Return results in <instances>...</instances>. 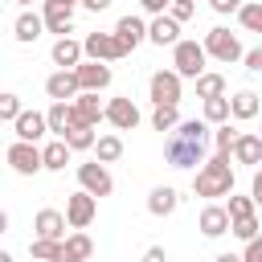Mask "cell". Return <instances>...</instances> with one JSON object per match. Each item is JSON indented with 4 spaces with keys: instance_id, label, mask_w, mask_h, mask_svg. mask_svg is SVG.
Wrapping results in <instances>:
<instances>
[{
    "instance_id": "cell-1",
    "label": "cell",
    "mask_w": 262,
    "mask_h": 262,
    "mask_svg": "<svg viewBox=\"0 0 262 262\" xmlns=\"http://www.w3.org/2000/svg\"><path fill=\"white\" fill-rule=\"evenodd\" d=\"M205 139H209V123L205 119H180L164 139V164L168 168L205 164Z\"/></svg>"
},
{
    "instance_id": "cell-8",
    "label": "cell",
    "mask_w": 262,
    "mask_h": 262,
    "mask_svg": "<svg viewBox=\"0 0 262 262\" xmlns=\"http://www.w3.org/2000/svg\"><path fill=\"white\" fill-rule=\"evenodd\" d=\"M74 78H78V90H86V94H98V90H106L111 86V66L106 61H78L74 66Z\"/></svg>"
},
{
    "instance_id": "cell-41",
    "label": "cell",
    "mask_w": 262,
    "mask_h": 262,
    "mask_svg": "<svg viewBox=\"0 0 262 262\" xmlns=\"http://www.w3.org/2000/svg\"><path fill=\"white\" fill-rule=\"evenodd\" d=\"M242 61H246V70H250V74H262V49H246V53H242Z\"/></svg>"
},
{
    "instance_id": "cell-51",
    "label": "cell",
    "mask_w": 262,
    "mask_h": 262,
    "mask_svg": "<svg viewBox=\"0 0 262 262\" xmlns=\"http://www.w3.org/2000/svg\"><path fill=\"white\" fill-rule=\"evenodd\" d=\"M61 4H78V0H61Z\"/></svg>"
},
{
    "instance_id": "cell-30",
    "label": "cell",
    "mask_w": 262,
    "mask_h": 262,
    "mask_svg": "<svg viewBox=\"0 0 262 262\" xmlns=\"http://www.w3.org/2000/svg\"><path fill=\"white\" fill-rule=\"evenodd\" d=\"M94 156H98V164H115L123 156V139L119 135H98L94 139Z\"/></svg>"
},
{
    "instance_id": "cell-12",
    "label": "cell",
    "mask_w": 262,
    "mask_h": 262,
    "mask_svg": "<svg viewBox=\"0 0 262 262\" xmlns=\"http://www.w3.org/2000/svg\"><path fill=\"white\" fill-rule=\"evenodd\" d=\"M41 20H45V33L70 37V33H74V4H61V0H45V8H41Z\"/></svg>"
},
{
    "instance_id": "cell-18",
    "label": "cell",
    "mask_w": 262,
    "mask_h": 262,
    "mask_svg": "<svg viewBox=\"0 0 262 262\" xmlns=\"http://www.w3.org/2000/svg\"><path fill=\"white\" fill-rule=\"evenodd\" d=\"M70 106H74V123H86V127H98V123H102V102H98V94H86V90H82Z\"/></svg>"
},
{
    "instance_id": "cell-16",
    "label": "cell",
    "mask_w": 262,
    "mask_h": 262,
    "mask_svg": "<svg viewBox=\"0 0 262 262\" xmlns=\"http://www.w3.org/2000/svg\"><path fill=\"white\" fill-rule=\"evenodd\" d=\"M229 156H233L237 164H250V168H258V164H262V139H258V135H246V131H237V139H233Z\"/></svg>"
},
{
    "instance_id": "cell-11",
    "label": "cell",
    "mask_w": 262,
    "mask_h": 262,
    "mask_svg": "<svg viewBox=\"0 0 262 262\" xmlns=\"http://www.w3.org/2000/svg\"><path fill=\"white\" fill-rule=\"evenodd\" d=\"M94 213H98V201H94L90 192L66 196V225H70V229H86V225L94 221Z\"/></svg>"
},
{
    "instance_id": "cell-54",
    "label": "cell",
    "mask_w": 262,
    "mask_h": 262,
    "mask_svg": "<svg viewBox=\"0 0 262 262\" xmlns=\"http://www.w3.org/2000/svg\"><path fill=\"white\" fill-rule=\"evenodd\" d=\"M192 4H196V0H192Z\"/></svg>"
},
{
    "instance_id": "cell-48",
    "label": "cell",
    "mask_w": 262,
    "mask_h": 262,
    "mask_svg": "<svg viewBox=\"0 0 262 262\" xmlns=\"http://www.w3.org/2000/svg\"><path fill=\"white\" fill-rule=\"evenodd\" d=\"M0 233H8V213L0 209Z\"/></svg>"
},
{
    "instance_id": "cell-14",
    "label": "cell",
    "mask_w": 262,
    "mask_h": 262,
    "mask_svg": "<svg viewBox=\"0 0 262 262\" xmlns=\"http://www.w3.org/2000/svg\"><path fill=\"white\" fill-rule=\"evenodd\" d=\"M45 94H49L53 102H74V98L82 94L74 70H57V74H49V78H45Z\"/></svg>"
},
{
    "instance_id": "cell-39",
    "label": "cell",
    "mask_w": 262,
    "mask_h": 262,
    "mask_svg": "<svg viewBox=\"0 0 262 262\" xmlns=\"http://www.w3.org/2000/svg\"><path fill=\"white\" fill-rule=\"evenodd\" d=\"M233 139H237V131H233L229 123H221V127L213 131V143H217V151H225V156H229V147H233Z\"/></svg>"
},
{
    "instance_id": "cell-4",
    "label": "cell",
    "mask_w": 262,
    "mask_h": 262,
    "mask_svg": "<svg viewBox=\"0 0 262 262\" xmlns=\"http://www.w3.org/2000/svg\"><path fill=\"white\" fill-rule=\"evenodd\" d=\"M172 70L180 74V78H201L205 74V49H201V41H176L172 45Z\"/></svg>"
},
{
    "instance_id": "cell-42",
    "label": "cell",
    "mask_w": 262,
    "mask_h": 262,
    "mask_svg": "<svg viewBox=\"0 0 262 262\" xmlns=\"http://www.w3.org/2000/svg\"><path fill=\"white\" fill-rule=\"evenodd\" d=\"M209 8L225 16V12H237V8H242V0H209Z\"/></svg>"
},
{
    "instance_id": "cell-46",
    "label": "cell",
    "mask_w": 262,
    "mask_h": 262,
    "mask_svg": "<svg viewBox=\"0 0 262 262\" xmlns=\"http://www.w3.org/2000/svg\"><path fill=\"white\" fill-rule=\"evenodd\" d=\"M86 12H102V8H111V0H78Z\"/></svg>"
},
{
    "instance_id": "cell-27",
    "label": "cell",
    "mask_w": 262,
    "mask_h": 262,
    "mask_svg": "<svg viewBox=\"0 0 262 262\" xmlns=\"http://www.w3.org/2000/svg\"><path fill=\"white\" fill-rule=\"evenodd\" d=\"M66 164H70V147H66L61 139H53V143L41 147V168H49V172H66Z\"/></svg>"
},
{
    "instance_id": "cell-23",
    "label": "cell",
    "mask_w": 262,
    "mask_h": 262,
    "mask_svg": "<svg viewBox=\"0 0 262 262\" xmlns=\"http://www.w3.org/2000/svg\"><path fill=\"white\" fill-rule=\"evenodd\" d=\"M49 57H53L61 70H74V66L82 61V41H74V37H57L53 49H49Z\"/></svg>"
},
{
    "instance_id": "cell-45",
    "label": "cell",
    "mask_w": 262,
    "mask_h": 262,
    "mask_svg": "<svg viewBox=\"0 0 262 262\" xmlns=\"http://www.w3.org/2000/svg\"><path fill=\"white\" fill-rule=\"evenodd\" d=\"M250 201H254V209L262 205V168L254 172V188H250Z\"/></svg>"
},
{
    "instance_id": "cell-43",
    "label": "cell",
    "mask_w": 262,
    "mask_h": 262,
    "mask_svg": "<svg viewBox=\"0 0 262 262\" xmlns=\"http://www.w3.org/2000/svg\"><path fill=\"white\" fill-rule=\"evenodd\" d=\"M139 8L151 12V16H164V12H168V0H139Z\"/></svg>"
},
{
    "instance_id": "cell-17",
    "label": "cell",
    "mask_w": 262,
    "mask_h": 262,
    "mask_svg": "<svg viewBox=\"0 0 262 262\" xmlns=\"http://www.w3.org/2000/svg\"><path fill=\"white\" fill-rule=\"evenodd\" d=\"M115 37H119V45L131 53L135 45H143V41H147V25H143L139 16H123V20L115 25Z\"/></svg>"
},
{
    "instance_id": "cell-10",
    "label": "cell",
    "mask_w": 262,
    "mask_h": 262,
    "mask_svg": "<svg viewBox=\"0 0 262 262\" xmlns=\"http://www.w3.org/2000/svg\"><path fill=\"white\" fill-rule=\"evenodd\" d=\"M102 119L115 131H131V127H139V106L131 98H111V102H102Z\"/></svg>"
},
{
    "instance_id": "cell-15",
    "label": "cell",
    "mask_w": 262,
    "mask_h": 262,
    "mask_svg": "<svg viewBox=\"0 0 262 262\" xmlns=\"http://www.w3.org/2000/svg\"><path fill=\"white\" fill-rule=\"evenodd\" d=\"M12 127H16V139H20V143H37L41 135H49V127H45V115H41V111H20Z\"/></svg>"
},
{
    "instance_id": "cell-31",
    "label": "cell",
    "mask_w": 262,
    "mask_h": 262,
    "mask_svg": "<svg viewBox=\"0 0 262 262\" xmlns=\"http://www.w3.org/2000/svg\"><path fill=\"white\" fill-rule=\"evenodd\" d=\"M221 94H225V78L205 70V74L196 78V98H221Z\"/></svg>"
},
{
    "instance_id": "cell-6",
    "label": "cell",
    "mask_w": 262,
    "mask_h": 262,
    "mask_svg": "<svg viewBox=\"0 0 262 262\" xmlns=\"http://www.w3.org/2000/svg\"><path fill=\"white\" fill-rule=\"evenodd\" d=\"M180 74L176 70H156L151 74V82H147V90H151V102L156 106H176L180 102Z\"/></svg>"
},
{
    "instance_id": "cell-5",
    "label": "cell",
    "mask_w": 262,
    "mask_h": 262,
    "mask_svg": "<svg viewBox=\"0 0 262 262\" xmlns=\"http://www.w3.org/2000/svg\"><path fill=\"white\" fill-rule=\"evenodd\" d=\"M82 57L86 61H119V57H127V49L119 45L115 33H86L82 37Z\"/></svg>"
},
{
    "instance_id": "cell-52",
    "label": "cell",
    "mask_w": 262,
    "mask_h": 262,
    "mask_svg": "<svg viewBox=\"0 0 262 262\" xmlns=\"http://www.w3.org/2000/svg\"><path fill=\"white\" fill-rule=\"evenodd\" d=\"M258 139H262V135H258Z\"/></svg>"
},
{
    "instance_id": "cell-9",
    "label": "cell",
    "mask_w": 262,
    "mask_h": 262,
    "mask_svg": "<svg viewBox=\"0 0 262 262\" xmlns=\"http://www.w3.org/2000/svg\"><path fill=\"white\" fill-rule=\"evenodd\" d=\"M4 160H8V168L16 172V176H37L41 172V147L37 143H12L8 151H4Z\"/></svg>"
},
{
    "instance_id": "cell-19",
    "label": "cell",
    "mask_w": 262,
    "mask_h": 262,
    "mask_svg": "<svg viewBox=\"0 0 262 262\" xmlns=\"http://www.w3.org/2000/svg\"><path fill=\"white\" fill-rule=\"evenodd\" d=\"M176 205H180V192L172 184H160V188L147 192V213L151 217H168V213H176Z\"/></svg>"
},
{
    "instance_id": "cell-7",
    "label": "cell",
    "mask_w": 262,
    "mask_h": 262,
    "mask_svg": "<svg viewBox=\"0 0 262 262\" xmlns=\"http://www.w3.org/2000/svg\"><path fill=\"white\" fill-rule=\"evenodd\" d=\"M78 184H82V192H90L94 201L115 192V180H111L106 164H98V160H94V164H78Z\"/></svg>"
},
{
    "instance_id": "cell-35",
    "label": "cell",
    "mask_w": 262,
    "mask_h": 262,
    "mask_svg": "<svg viewBox=\"0 0 262 262\" xmlns=\"http://www.w3.org/2000/svg\"><path fill=\"white\" fill-rule=\"evenodd\" d=\"M229 233H233V237H242V242L258 237V217L250 213V217H237V221H229Z\"/></svg>"
},
{
    "instance_id": "cell-37",
    "label": "cell",
    "mask_w": 262,
    "mask_h": 262,
    "mask_svg": "<svg viewBox=\"0 0 262 262\" xmlns=\"http://www.w3.org/2000/svg\"><path fill=\"white\" fill-rule=\"evenodd\" d=\"M20 111H25V106H20L16 94H0V123H16Z\"/></svg>"
},
{
    "instance_id": "cell-40",
    "label": "cell",
    "mask_w": 262,
    "mask_h": 262,
    "mask_svg": "<svg viewBox=\"0 0 262 262\" xmlns=\"http://www.w3.org/2000/svg\"><path fill=\"white\" fill-rule=\"evenodd\" d=\"M242 262H262V233L246 242V250H242Z\"/></svg>"
},
{
    "instance_id": "cell-28",
    "label": "cell",
    "mask_w": 262,
    "mask_h": 262,
    "mask_svg": "<svg viewBox=\"0 0 262 262\" xmlns=\"http://www.w3.org/2000/svg\"><path fill=\"white\" fill-rule=\"evenodd\" d=\"M229 115H233V119H254V115H258V94H254V90H237V94L229 98Z\"/></svg>"
},
{
    "instance_id": "cell-53",
    "label": "cell",
    "mask_w": 262,
    "mask_h": 262,
    "mask_svg": "<svg viewBox=\"0 0 262 262\" xmlns=\"http://www.w3.org/2000/svg\"><path fill=\"white\" fill-rule=\"evenodd\" d=\"M258 49H262V45H258Z\"/></svg>"
},
{
    "instance_id": "cell-50",
    "label": "cell",
    "mask_w": 262,
    "mask_h": 262,
    "mask_svg": "<svg viewBox=\"0 0 262 262\" xmlns=\"http://www.w3.org/2000/svg\"><path fill=\"white\" fill-rule=\"evenodd\" d=\"M16 4H33V0H16Z\"/></svg>"
},
{
    "instance_id": "cell-38",
    "label": "cell",
    "mask_w": 262,
    "mask_h": 262,
    "mask_svg": "<svg viewBox=\"0 0 262 262\" xmlns=\"http://www.w3.org/2000/svg\"><path fill=\"white\" fill-rule=\"evenodd\" d=\"M192 12H196V4H192V0H168V16H172L176 25H184Z\"/></svg>"
},
{
    "instance_id": "cell-49",
    "label": "cell",
    "mask_w": 262,
    "mask_h": 262,
    "mask_svg": "<svg viewBox=\"0 0 262 262\" xmlns=\"http://www.w3.org/2000/svg\"><path fill=\"white\" fill-rule=\"evenodd\" d=\"M0 262H12V254H4V250H0Z\"/></svg>"
},
{
    "instance_id": "cell-26",
    "label": "cell",
    "mask_w": 262,
    "mask_h": 262,
    "mask_svg": "<svg viewBox=\"0 0 262 262\" xmlns=\"http://www.w3.org/2000/svg\"><path fill=\"white\" fill-rule=\"evenodd\" d=\"M94 127H86V123H70V131L61 135V143L70 147V151H86V147H94Z\"/></svg>"
},
{
    "instance_id": "cell-13",
    "label": "cell",
    "mask_w": 262,
    "mask_h": 262,
    "mask_svg": "<svg viewBox=\"0 0 262 262\" xmlns=\"http://www.w3.org/2000/svg\"><path fill=\"white\" fill-rule=\"evenodd\" d=\"M33 237H41V242H61V237H66V213L41 209V213L33 217Z\"/></svg>"
},
{
    "instance_id": "cell-36",
    "label": "cell",
    "mask_w": 262,
    "mask_h": 262,
    "mask_svg": "<svg viewBox=\"0 0 262 262\" xmlns=\"http://www.w3.org/2000/svg\"><path fill=\"white\" fill-rule=\"evenodd\" d=\"M225 213H229V221H237V217H250V213H254V201H250V196H233V192H229V205H225Z\"/></svg>"
},
{
    "instance_id": "cell-25",
    "label": "cell",
    "mask_w": 262,
    "mask_h": 262,
    "mask_svg": "<svg viewBox=\"0 0 262 262\" xmlns=\"http://www.w3.org/2000/svg\"><path fill=\"white\" fill-rule=\"evenodd\" d=\"M70 123H74V106H70V102H53V106L45 111V127H49L57 139L70 131Z\"/></svg>"
},
{
    "instance_id": "cell-3",
    "label": "cell",
    "mask_w": 262,
    "mask_h": 262,
    "mask_svg": "<svg viewBox=\"0 0 262 262\" xmlns=\"http://www.w3.org/2000/svg\"><path fill=\"white\" fill-rule=\"evenodd\" d=\"M201 49H205V57H217V61H242V41H237V33H229V29H209L205 33V41H201Z\"/></svg>"
},
{
    "instance_id": "cell-20",
    "label": "cell",
    "mask_w": 262,
    "mask_h": 262,
    "mask_svg": "<svg viewBox=\"0 0 262 262\" xmlns=\"http://www.w3.org/2000/svg\"><path fill=\"white\" fill-rule=\"evenodd\" d=\"M201 233H205V237L229 233V213H225V205H205V209H201Z\"/></svg>"
},
{
    "instance_id": "cell-22",
    "label": "cell",
    "mask_w": 262,
    "mask_h": 262,
    "mask_svg": "<svg viewBox=\"0 0 262 262\" xmlns=\"http://www.w3.org/2000/svg\"><path fill=\"white\" fill-rule=\"evenodd\" d=\"M147 41H151V45H176V41H180V25L164 12V16H156V20L147 25Z\"/></svg>"
},
{
    "instance_id": "cell-47",
    "label": "cell",
    "mask_w": 262,
    "mask_h": 262,
    "mask_svg": "<svg viewBox=\"0 0 262 262\" xmlns=\"http://www.w3.org/2000/svg\"><path fill=\"white\" fill-rule=\"evenodd\" d=\"M213 262H242V254H217Z\"/></svg>"
},
{
    "instance_id": "cell-33",
    "label": "cell",
    "mask_w": 262,
    "mask_h": 262,
    "mask_svg": "<svg viewBox=\"0 0 262 262\" xmlns=\"http://www.w3.org/2000/svg\"><path fill=\"white\" fill-rule=\"evenodd\" d=\"M237 25L246 33H262V4H242L237 8Z\"/></svg>"
},
{
    "instance_id": "cell-21",
    "label": "cell",
    "mask_w": 262,
    "mask_h": 262,
    "mask_svg": "<svg viewBox=\"0 0 262 262\" xmlns=\"http://www.w3.org/2000/svg\"><path fill=\"white\" fill-rule=\"evenodd\" d=\"M90 254H94V242L82 229H74L70 237H61V262H86Z\"/></svg>"
},
{
    "instance_id": "cell-29",
    "label": "cell",
    "mask_w": 262,
    "mask_h": 262,
    "mask_svg": "<svg viewBox=\"0 0 262 262\" xmlns=\"http://www.w3.org/2000/svg\"><path fill=\"white\" fill-rule=\"evenodd\" d=\"M201 119L209 123V127H221V123H229V98L221 94V98H205V111H201Z\"/></svg>"
},
{
    "instance_id": "cell-24",
    "label": "cell",
    "mask_w": 262,
    "mask_h": 262,
    "mask_svg": "<svg viewBox=\"0 0 262 262\" xmlns=\"http://www.w3.org/2000/svg\"><path fill=\"white\" fill-rule=\"evenodd\" d=\"M41 33H45V20H41L37 12H20V16H16V25H12V37H16L20 45H33Z\"/></svg>"
},
{
    "instance_id": "cell-44",
    "label": "cell",
    "mask_w": 262,
    "mask_h": 262,
    "mask_svg": "<svg viewBox=\"0 0 262 262\" xmlns=\"http://www.w3.org/2000/svg\"><path fill=\"white\" fill-rule=\"evenodd\" d=\"M143 262H168L164 246H147V250H143Z\"/></svg>"
},
{
    "instance_id": "cell-2",
    "label": "cell",
    "mask_w": 262,
    "mask_h": 262,
    "mask_svg": "<svg viewBox=\"0 0 262 262\" xmlns=\"http://www.w3.org/2000/svg\"><path fill=\"white\" fill-rule=\"evenodd\" d=\"M192 192L196 196H229L233 192V168H229V156L217 151L213 160H205L192 176Z\"/></svg>"
},
{
    "instance_id": "cell-34",
    "label": "cell",
    "mask_w": 262,
    "mask_h": 262,
    "mask_svg": "<svg viewBox=\"0 0 262 262\" xmlns=\"http://www.w3.org/2000/svg\"><path fill=\"white\" fill-rule=\"evenodd\" d=\"M176 123H180L176 106H156V111H151V127H156V131H172Z\"/></svg>"
},
{
    "instance_id": "cell-32",
    "label": "cell",
    "mask_w": 262,
    "mask_h": 262,
    "mask_svg": "<svg viewBox=\"0 0 262 262\" xmlns=\"http://www.w3.org/2000/svg\"><path fill=\"white\" fill-rule=\"evenodd\" d=\"M29 254H33L37 262H61V242H41V237H33V242H29Z\"/></svg>"
}]
</instances>
